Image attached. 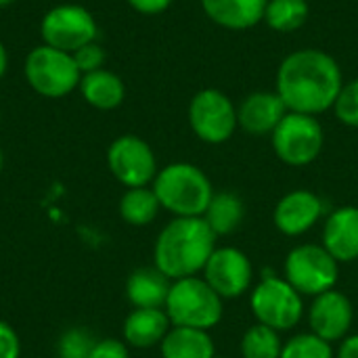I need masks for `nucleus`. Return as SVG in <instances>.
<instances>
[{
    "label": "nucleus",
    "instance_id": "obj_36",
    "mask_svg": "<svg viewBox=\"0 0 358 358\" xmlns=\"http://www.w3.org/2000/svg\"><path fill=\"white\" fill-rule=\"evenodd\" d=\"M10 2H13V0H0V8L6 6V4H10Z\"/></svg>",
    "mask_w": 358,
    "mask_h": 358
},
{
    "label": "nucleus",
    "instance_id": "obj_30",
    "mask_svg": "<svg viewBox=\"0 0 358 358\" xmlns=\"http://www.w3.org/2000/svg\"><path fill=\"white\" fill-rule=\"evenodd\" d=\"M130 346L122 340L115 338H105L96 340L94 348L90 352V358H130Z\"/></svg>",
    "mask_w": 358,
    "mask_h": 358
},
{
    "label": "nucleus",
    "instance_id": "obj_20",
    "mask_svg": "<svg viewBox=\"0 0 358 358\" xmlns=\"http://www.w3.org/2000/svg\"><path fill=\"white\" fill-rule=\"evenodd\" d=\"M80 92L84 101L101 111H111L124 103L126 96V86L122 78L109 69H96L92 73H84L80 80Z\"/></svg>",
    "mask_w": 358,
    "mask_h": 358
},
{
    "label": "nucleus",
    "instance_id": "obj_28",
    "mask_svg": "<svg viewBox=\"0 0 358 358\" xmlns=\"http://www.w3.org/2000/svg\"><path fill=\"white\" fill-rule=\"evenodd\" d=\"M334 111L342 124H346L350 128H358V78L342 86V90L336 99Z\"/></svg>",
    "mask_w": 358,
    "mask_h": 358
},
{
    "label": "nucleus",
    "instance_id": "obj_33",
    "mask_svg": "<svg viewBox=\"0 0 358 358\" xmlns=\"http://www.w3.org/2000/svg\"><path fill=\"white\" fill-rule=\"evenodd\" d=\"M336 358H358V336H348L342 340Z\"/></svg>",
    "mask_w": 358,
    "mask_h": 358
},
{
    "label": "nucleus",
    "instance_id": "obj_16",
    "mask_svg": "<svg viewBox=\"0 0 358 358\" xmlns=\"http://www.w3.org/2000/svg\"><path fill=\"white\" fill-rule=\"evenodd\" d=\"M340 264L358 260V208L342 206L336 208L323 227L321 243Z\"/></svg>",
    "mask_w": 358,
    "mask_h": 358
},
{
    "label": "nucleus",
    "instance_id": "obj_37",
    "mask_svg": "<svg viewBox=\"0 0 358 358\" xmlns=\"http://www.w3.org/2000/svg\"><path fill=\"white\" fill-rule=\"evenodd\" d=\"M0 120H2V115H0Z\"/></svg>",
    "mask_w": 358,
    "mask_h": 358
},
{
    "label": "nucleus",
    "instance_id": "obj_19",
    "mask_svg": "<svg viewBox=\"0 0 358 358\" xmlns=\"http://www.w3.org/2000/svg\"><path fill=\"white\" fill-rule=\"evenodd\" d=\"M172 281L157 266L136 268L126 281V298L134 308H164Z\"/></svg>",
    "mask_w": 358,
    "mask_h": 358
},
{
    "label": "nucleus",
    "instance_id": "obj_10",
    "mask_svg": "<svg viewBox=\"0 0 358 358\" xmlns=\"http://www.w3.org/2000/svg\"><path fill=\"white\" fill-rule=\"evenodd\" d=\"M189 124L197 138L208 145L227 143L239 122H237V107L233 101L218 88H203L199 90L189 105Z\"/></svg>",
    "mask_w": 358,
    "mask_h": 358
},
{
    "label": "nucleus",
    "instance_id": "obj_11",
    "mask_svg": "<svg viewBox=\"0 0 358 358\" xmlns=\"http://www.w3.org/2000/svg\"><path fill=\"white\" fill-rule=\"evenodd\" d=\"M107 166L126 189L149 187L157 176V159L147 141L134 134L117 136L107 149Z\"/></svg>",
    "mask_w": 358,
    "mask_h": 358
},
{
    "label": "nucleus",
    "instance_id": "obj_31",
    "mask_svg": "<svg viewBox=\"0 0 358 358\" xmlns=\"http://www.w3.org/2000/svg\"><path fill=\"white\" fill-rule=\"evenodd\" d=\"M21 357V342L17 331L0 321V358H19Z\"/></svg>",
    "mask_w": 358,
    "mask_h": 358
},
{
    "label": "nucleus",
    "instance_id": "obj_27",
    "mask_svg": "<svg viewBox=\"0 0 358 358\" xmlns=\"http://www.w3.org/2000/svg\"><path fill=\"white\" fill-rule=\"evenodd\" d=\"M94 338L80 327L67 329L57 346V355L59 358H90V352L94 348Z\"/></svg>",
    "mask_w": 358,
    "mask_h": 358
},
{
    "label": "nucleus",
    "instance_id": "obj_25",
    "mask_svg": "<svg viewBox=\"0 0 358 358\" xmlns=\"http://www.w3.org/2000/svg\"><path fill=\"white\" fill-rule=\"evenodd\" d=\"M283 342L279 331L256 323L241 338V357L243 358H281Z\"/></svg>",
    "mask_w": 358,
    "mask_h": 358
},
{
    "label": "nucleus",
    "instance_id": "obj_18",
    "mask_svg": "<svg viewBox=\"0 0 358 358\" xmlns=\"http://www.w3.org/2000/svg\"><path fill=\"white\" fill-rule=\"evenodd\" d=\"M268 0H201V8L216 25L227 29H250L264 21Z\"/></svg>",
    "mask_w": 358,
    "mask_h": 358
},
{
    "label": "nucleus",
    "instance_id": "obj_7",
    "mask_svg": "<svg viewBox=\"0 0 358 358\" xmlns=\"http://www.w3.org/2000/svg\"><path fill=\"white\" fill-rule=\"evenodd\" d=\"M283 277L302 296H319L336 289L340 279V262L317 243H302L294 248L283 264Z\"/></svg>",
    "mask_w": 358,
    "mask_h": 358
},
{
    "label": "nucleus",
    "instance_id": "obj_3",
    "mask_svg": "<svg viewBox=\"0 0 358 358\" xmlns=\"http://www.w3.org/2000/svg\"><path fill=\"white\" fill-rule=\"evenodd\" d=\"M162 210H168L176 218L203 216L212 197L214 187L208 174L187 162H176L162 168L151 182Z\"/></svg>",
    "mask_w": 358,
    "mask_h": 358
},
{
    "label": "nucleus",
    "instance_id": "obj_24",
    "mask_svg": "<svg viewBox=\"0 0 358 358\" xmlns=\"http://www.w3.org/2000/svg\"><path fill=\"white\" fill-rule=\"evenodd\" d=\"M310 15L306 0H268L264 8V21L279 34L298 31Z\"/></svg>",
    "mask_w": 358,
    "mask_h": 358
},
{
    "label": "nucleus",
    "instance_id": "obj_23",
    "mask_svg": "<svg viewBox=\"0 0 358 358\" xmlns=\"http://www.w3.org/2000/svg\"><path fill=\"white\" fill-rule=\"evenodd\" d=\"M159 210H162L159 199L151 187L126 189V193L120 199V216L124 218V222L132 227L151 224L157 218Z\"/></svg>",
    "mask_w": 358,
    "mask_h": 358
},
{
    "label": "nucleus",
    "instance_id": "obj_29",
    "mask_svg": "<svg viewBox=\"0 0 358 358\" xmlns=\"http://www.w3.org/2000/svg\"><path fill=\"white\" fill-rule=\"evenodd\" d=\"M73 61L80 69V73H92L96 69H103V63H105V50L103 46L94 40L90 44H84L82 48H78L73 55Z\"/></svg>",
    "mask_w": 358,
    "mask_h": 358
},
{
    "label": "nucleus",
    "instance_id": "obj_26",
    "mask_svg": "<svg viewBox=\"0 0 358 358\" xmlns=\"http://www.w3.org/2000/svg\"><path fill=\"white\" fill-rule=\"evenodd\" d=\"M281 358H336L329 342L321 340L313 331L298 334L283 344Z\"/></svg>",
    "mask_w": 358,
    "mask_h": 358
},
{
    "label": "nucleus",
    "instance_id": "obj_6",
    "mask_svg": "<svg viewBox=\"0 0 358 358\" xmlns=\"http://www.w3.org/2000/svg\"><path fill=\"white\" fill-rule=\"evenodd\" d=\"M23 73L29 88L46 99H61L73 92L82 80L73 57L48 44H40L27 52Z\"/></svg>",
    "mask_w": 358,
    "mask_h": 358
},
{
    "label": "nucleus",
    "instance_id": "obj_9",
    "mask_svg": "<svg viewBox=\"0 0 358 358\" xmlns=\"http://www.w3.org/2000/svg\"><path fill=\"white\" fill-rule=\"evenodd\" d=\"M40 36L42 44L73 55L84 44L96 40L99 25L88 8L80 4H59L42 17Z\"/></svg>",
    "mask_w": 358,
    "mask_h": 358
},
{
    "label": "nucleus",
    "instance_id": "obj_5",
    "mask_svg": "<svg viewBox=\"0 0 358 358\" xmlns=\"http://www.w3.org/2000/svg\"><path fill=\"white\" fill-rule=\"evenodd\" d=\"M250 308L258 323L275 329V331H289L294 329L304 317V296L292 287L285 277L277 275H262L258 285L252 287Z\"/></svg>",
    "mask_w": 358,
    "mask_h": 358
},
{
    "label": "nucleus",
    "instance_id": "obj_21",
    "mask_svg": "<svg viewBox=\"0 0 358 358\" xmlns=\"http://www.w3.org/2000/svg\"><path fill=\"white\" fill-rule=\"evenodd\" d=\"M162 358H216V346L208 331L174 327L159 344Z\"/></svg>",
    "mask_w": 358,
    "mask_h": 358
},
{
    "label": "nucleus",
    "instance_id": "obj_34",
    "mask_svg": "<svg viewBox=\"0 0 358 358\" xmlns=\"http://www.w3.org/2000/svg\"><path fill=\"white\" fill-rule=\"evenodd\" d=\"M6 67H8V55H6L4 44L0 42V80H2V76L6 73Z\"/></svg>",
    "mask_w": 358,
    "mask_h": 358
},
{
    "label": "nucleus",
    "instance_id": "obj_4",
    "mask_svg": "<svg viewBox=\"0 0 358 358\" xmlns=\"http://www.w3.org/2000/svg\"><path fill=\"white\" fill-rule=\"evenodd\" d=\"M174 327L214 329L224 315V300L208 285L203 277H187L172 281L164 306Z\"/></svg>",
    "mask_w": 358,
    "mask_h": 358
},
{
    "label": "nucleus",
    "instance_id": "obj_13",
    "mask_svg": "<svg viewBox=\"0 0 358 358\" xmlns=\"http://www.w3.org/2000/svg\"><path fill=\"white\" fill-rule=\"evenodd\" d=\"M355 323V306L350 298L338 289H329L313 298L308 308V325L315 336L334 344L348 338Z\"/></svg>",
    "mask_w": 358,
    "mask_h": 358
},
{
    "label": "nucleus",
    "instance_id": "obj_14",
    "mask_svg": "<svg viewBox=\"0 0 358 358\" xmlns=\"http://www.w3.org/2000/svg\"><path fill=\"white\" fill-rule=\"evenodd\" d=\"M325 214L323 199L306 189H296L283 195L273 212L275 227L287 237H300L308 233Z\"/></svg>",
    "mask_w": 358,
    "mask_h": 358
},
{
    "label": "nucleus",
    "instance_id": "obj_17",
    "mask_svg": "<svg viewBox=\"0 0 358 358\" xmlns=\"http://www.w3.org/2000/svg\"><path fill=\"white\" fill-rule=\"evenodd\" d=\"M172 323L164 308H134L122 327L124 342L130 348H153L164 342Z\"/></svg>",
    "mask_w": 358,
    "mask_h": 358
},
{
    "label": "nucleus",
    "instance_id": "obj_1",
    "mask_svg": "<svg viewBox=\"0 0 358 358\" xmlns=\"http://www.w3.org/2000/svg\"><path fill=\"white\" fill-rule=\"evenodd\" d=\"M344 86L338 61L319 48L287 55L277 71V94L294 113L319 115L334 109Z\"/></svg>",
    "mask_w": 358,
    "mask_h": 358
},
{
    "label": "nucleus",
    "instance_id": "obj_22",
    "mask_svg": "<svg viewBox=\"0 0 358 358\" xmlns=\"http://www.w3.org/2000/svg\"><path fill=\"white\" fill-rule=\"evenodd\" d=\"M243 218H245V203L233 191L214 193V197L203 214V220L208 222V227L214 231L216 237L233 235L241 227Z\"/></svg>",
    "mask_w": 358,
    "mask_h": 358
},
{
    "label": "nucleus",
    "instance_id": "obj_15",
    "mask_svg": "<svg viewBox=\"0 0 358 358\" xmlns=\"http://www.w3.org/2000/svg\"><path fill=\"white\" fill-rule=\"evenodd\" d=\"M287 107L283 99L268 90H258L248 94L241 105L237 107V122L239 126L252 134V136H264L273 134L275 128L281 124V120L287 115Z\"/></svg>",
    "mask_w": 358,
    "mask_h": 358
},
{
    "label": "nucleus",
    "instance_id": "obj_8",
    "mask_svg": "<svg viewBox=\"0 0 358 358\" xmlns=\"http://www.w3.org/2000/svg\"><path fill=\"white\" fill-rule=\"evenodd\" d=\"M271 141L277 157L283 164L302 168L321 155L325 147V132L315 115L287 111V115L271 134Z\"/></svg>",
    "mask_w": 358,
    "mask_h": 358
},
{
    "label": "nucleus",
    "instance_id": "obj_35",
    "mask_svg": "<svg viewBox=\"0 0 358 358\" xmlns=\"http://www.w3.org/2000/svg\"><path fill=\"white\" fill-rule=\"evenodd\" d=\"M2 164H4V155H2V149H0V172H2Z\"/></svg>",
    "mask_w": 358,
    "mask_h": 358
},
{
    "label": "nucleus",
    "instance_id": "obj_2",
    "mask_svg": "<svg viewBox=\"0 0 358 358\" xmlns=\"http://www.w3.org/2000/svg\"><path fill=\"white\" fill-rule=\"evenodd\" d=\"M216 235L203 216L174 218L157 235L153 248V266H157L170 281L195 277L203 273L212 252L216 250Z\"/></svg>",
    "mask_w": 358,
    "mask_h": 358
},
{
    "label": "nucleus",
    "instance_id": "obj_12",
    "mask_svg": "<svg viewBox=\"0 0 358 358\" xmlns=\"http://www.w3.org/2000/svg\"><path fill=\"white\" fill-rule=\"evenodd\" d=\"M203 279L222 300H233L252 289L254 266L245 252L237 248H216L203 268Z\"/></svg>",
    "mask_w": 358,
    "mask_h": 358
},
{
    "label": "nucleus",
    "instance_id": "obj_32",
    "mask_svg": "<svg viewBox=\"0 0 358 358\" xmlns=\"http://www.w3.org/2000/svg\"><path fill=\"white\" fill-rule=\"evenodd\" d=\"M141 15H159L170 8L172 0H126Z\"/></svg>",
    "mask_w": 358,
    "mask_h": 358
}]
</instances>
